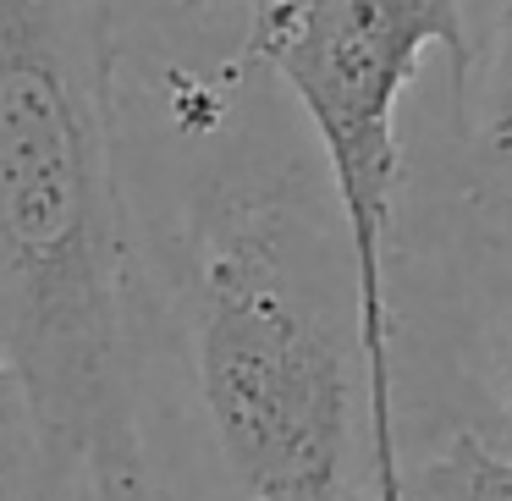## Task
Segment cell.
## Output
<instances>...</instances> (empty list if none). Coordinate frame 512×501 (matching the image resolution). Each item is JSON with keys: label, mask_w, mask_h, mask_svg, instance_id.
<instances>
[{"label": "cell", "mask_w": 512, "mask_h": 501, "mask_svg": "<svg viewBox=\"0 0 512 501\" xmlns=\"http://www.w3.org/2000/svg\"><path fill=\"white\" fill-rule=\"evenodd\" d=\"M215 23L127 39L133 402L155 501H375L358 281L320 149Z\"/></svg>", "instance_id": "6da1fadb"}, {"label": "cell", "mask_w": 512, "mask_h": 501, "mask_svg": "<svg viewBox=\"0 0 512 501\" xmlns=\"http://www.w3.org/2000/svg\"><path fill=\"white\" fill-rule=\"evenodd\" d=\"M127 0H0V375L23 501H155L133 402Z\"/></svg>", "instance_id": "7a4b0ae2"}, {"label": "cell", "mask_w": 512, "mask_h": 501, "mask_svg": "<svg viewBox=\"0 0 512 501\" xmlns=\"http://www.w3.org/2000/svg\"><path fill=\"white\" fill-rule=\"evenodd\" d=\"M232 50L265 72L320 149L358 281V347L369 380V463L375 501H402L397 369V105L424 50L446 56V83L468 67V0H237Z\"/></svg>", "instance_id": "3957f363"}, {"label": "cell", "mask_w": 512, "mask_h": 501, "mask_svg": "<svg viewBox=\"0 0 512 501\" xmlns=\"http://www.w3.org/2000/svg\"><path fill=\"white\" fill-rule=\"evenodd\" d=\"M446 358L452 391L474 397L468 430L512 452V199L457 188L446 210Z\"/></svg>", "instance_id": "277c9868"}, {"label": "cell", "mask_w": 512, "mask_h": 501, "mask_svg": "<svg viewBox=\"0 0 512 501\" xmlns=\"http://www.w3.org/2000/svg\"><path fill=\"white\" fill-rule=\"evenodd\" d=\"M457 188L512 199V0L468 6V67L452 83Z\"/></svg>", "instance_id": "5b68a950"}, {"label": "cell", "mask_w": 512, "mask_h": 501, "mask_svg": "<svg viewBox=\"0 0 512 501\" xmlns=\"http://www.w3.org/2000/svg\"><path fill=\"white\" fill-rule=\"evenodd\" d=\"M23 468H28V441H23V413H17V397L0 375V474L23 490Z\"/></svg>", "instance_id": "8992f818"}, {"label": "cell", "mask_w": 512, "mask_h": 501, "mask_svg": "<svg viewBox=\"0 0 512 501\" xmlns=\"http://www.w3.org/2000/svg\"><path fill=\"white\" fill-rule=\"evenodd\" d=\"M144 23H160V28H193V23H215V6L226 0H133Z\"/></svg>", "instance_id": "52a82bcc"}, {"label": "cell", "mask_w": 512, "mask_h": 501, "mask_svg": "<svg viewBox=\"0 0 512 501\" xmlns=\"http://www.w3.org/2000/svg\"><path fill=\"white\" fill-rule=\"evenodd\" d=\"M0 501H23V496H17V485H12L6 474H0Z\"/></svg>", "instance_id": "ba28073f"}]
</instances>
